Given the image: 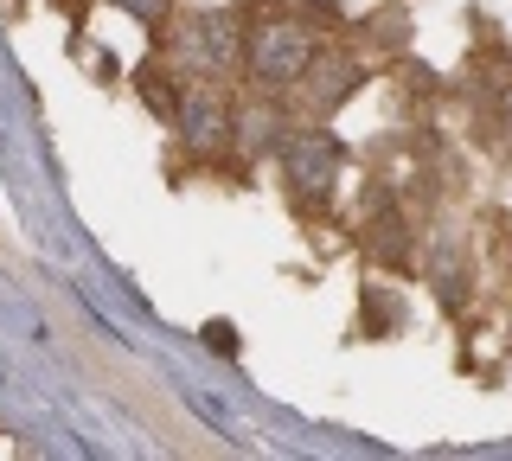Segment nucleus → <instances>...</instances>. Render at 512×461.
Masks as SVG:
<instances>
[{
  "label": "nucleus",
  "instance_id": "3",
  "mask_svg": "<svg viewBox=\"0 0 512 461\" xmlns=\"http://www.w3.org/2000/svg\"><path fill=\"white\" fill-rule=\"evenodd\" d=\"M276 154H282V173H288V193H295L301 205L314 199V212H320V205L340 193V167H346V154H340V141L320 129V122H295Z\"/></svg>",
  "mask_w": 512,
  "mask_h": 461
},
{
  "label": "nucleus",
  "instance_id": "4",
  "mask_svg": "<svg viewBox=\"0 0 512 461\" xmlns=\"http://www.w3.org/2000/svg\"><path fill=\"white\" fill-rule=\"evenodd\" d=\"M173 129H180V148L192 161H218L231 148V97H224V84H186L180 103H173Z\"/></svg>",
  "mask_w": 512,
  "mask_h": 461
},
{
  "label": "nucleus",
  "instance_id": "8",
  "mask_svg": "<svg viewBox=\"0 0 512 461\" xmlns=\"http://www.w3.org/2000/svg\"><path fill=\"white\" fill-rule=\"evenodd\" d=\"M116 7H122V13H135L141 26H160V20H167V0H116Z\"/></svg>",
  "mask_w": 512,
  "mask_h": 461
},
{
  "label": "nucleus",
  "instance_id": "7",
  "mask_svg": "<svg viewBox=\"0 0 512 461\" xmlns=\"http://www.w3.org/2000/svg\"><path fill=\"white\" fill-rule=\"evenodd\" d=\"M288 129H295V116L282 109V97H263L256 90L250 103H231V148L244 154V161H256V154H276Z\"/></svg>",
  "mask_w": 512,
  "mask_h": 461
},
{
  "label": "nucleus",
  "instance_id": "1",
  "mask_svg": "<svg viewBox=\"0 0 512 461\" xmlns=\"http://www.w3.org/2000/svg\"><path fill=\"white\" fill-rule=\"evenodd\" d=\"M320 52V33L301 13H256L244 26V58H237V71L250 77V90H263V97H288V90L308 77Z\"/></svg>",
  "mask_w": 512,
  "mask_h": 461
},
{
  "label": "nucleus",
  "instance_id": "5",
  "mask_svg": "<svg viewBox=\"0 0 512 461\" xmlns=\"http://www.w3.org/2000/svg\"><path fill=\"white\" fill-rule=\"evenodd\" d=\"M416 269H423V282L448 301V308H461V301H468V289H474L468 231H461V225H429V231H416Z\"/></svg>",
  "mask_w": 512,
  "mask_h": 461
},
{
  "label": "nucleus",
  "instance_id": "2",
  "mask_svg": "<svg viewBox=\"0 0 512 461\" xmlns=\"http://www.w3.org/2000/svg\"><path fill=\"white\" fill-rule=\"evenodd\" d=\"M244 58V20L237 13H180L167 26V71L180 84H224Z\"/></svg>",
  "mask_w": 512,
  "mask_h": 461
},
{
  "label": "nucleus",
  "instance_id": "6",
  "mask_svg": "<svg viewBox=\"0 0 512 461\" xmlns=\"http://www.w3.org/2000/svg\"><path fill=\"white\" fill-rule=\"evenodd\" d=\"M359 84H365V65H359V58H352V52H327V45H320L314 65H308V77H301L288 97H301V109H308L301 122H327Z\"/></svg>",
  "mask_w": 512,
  "mask_h": 461
}]
</instances>
